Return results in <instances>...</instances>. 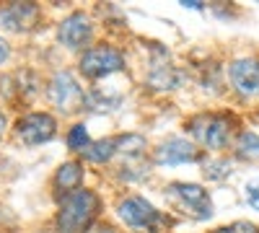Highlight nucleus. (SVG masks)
Returning <instances> with one entry per match:
<instances>
[{"label":"nucleus","instance_id":"obj_18","mask_svg":"<svg viewBox=\"0 0 259 233\" xmlns=\"http://www.w3.org/2000/svg\"><path fill=\"white\" fill-rule=\"evenodd\" d=\"M231 174V163L218 158V161H205V176L207 179H223Z\"/></svg>","mask_w":259,"mask_h":233},{"label":"nucleus","instance_id":"obj_11","mask_svg":"<svg viewBox=\"0 0 259 233\" xmlns=\"http://www.w3.org/2000/svg\"><path fill=\"white\" fill-rule=\"evenodd\" d=\"M39 6L34 3H11L6 8H0V26L8 31H31L39 24Z\"/></svg>","mask_w":259,"mask_h":233},{"label":"nucleus","instance_id":"obj_17","mask_svg":"<svg viewBox=\"0 0 259 233\" xmlns=\"http://www.w3.org/2000/svg\"><path fill=\"white\" fill-rule=\"evenodd\" d=\"M89 130H85V127L83 124H75L73 127V130L68 132V148H70V151H85V148H89Z\"/></svg>","mask_w":259,"mask_h":233},{"label":"nucleus","instance_id":"obj_13","mask_svg":"<svg viewBox=\"0 0 259 233\" xmlns=\"http://www.w3.org/2000/svg\"><path fill=\"white\" fill-rule=\"evenodd\" d=\"M83 184V166L75 163V161H68L57 168L55 174V189L62 195H70V192H78Z\"/></svg>","mask_w":259,"mask_h":233},{"label":"nucleus","instance_id":"obj_2","mask_svg":"<svg viewBox=\"0 0 259 233\" xmlns=\"http://www.w3.org/2000/svg\"><path fill=\"white\" fill-rule=\"evenodd\" d=\"M117 215L122 218V223L127 228H133L135 233H161L168 225V218L140 195L124 197L117 205Z\"/></svg>","mask_w":259,"mask_h":233},{"label":"nucleus","instance_id":"obj_23","mask_svg":"<svg viewBox=\"0 0 259 233\" xmlns=\"http://www.w3.org/2000/svg\"><path fill=\"white\" fill-rule=\"evenodd\" d=\"M182 6H184V8H194V11H200V8H202V6L197 3V0H184Z\"/></svg>","mask_w":259,"mask_h":233},{"label":"nucleus","instance_id":"obj_21","mask_svg":"<svg viewBox=\"0 0 259 233\" xmlns=\"http://www.w3.org/2000/svg\"><path fill=\"white\" fill-rule=\"evenodd\" d=\"M89 233H119V230L112 228V225H106V223H96V225L89 228Z\"/></svg>","mask_w":259,"mask_h":233},{"label":"nucleus","instance_id":"obj_6","mask_svg":"<svg viewBox=\"0 0 259 233\" xmlns=\"http://www.w3.org/2000/svg\"><path fill=\"white\" fill-rule=\"evenodd\" d=\"M124 68V57L114 50V47H94V50H85L80 57V70L85 78H109L114 73H119Z\"/></svg>","mask_w":259,"mask_h":233},{"label":"nucleus","instance_id":"obj_20","mask_svg":"<svg viewBox=\"0 0 259 233\" xmlns=\"http://www.w3.org/2000/svg\"><path fill=\"white\" fill-rule=\"evenodd\" d=\"M246 202H249V207L259 210V179L246 184Z\"/></svg>","mask_w":259,"mask_h":233},{"label":"nucleus","instance_id":"obj_9","mask_svg":"<svg viewBox=\"0 0 259 233\" xmlns=\"http://www.w3.org/2000/svg\"><path fill=\"white\" fill-rule=\"evenodd\" d=\"M150 52H153V60H150V73H148V86H153L156 91H171L179 86V70L168 62V52L158 44L150 47Z\"/></svg>","mask_w":259,"mask_h":233},{"label":"nucleus","instance_id":"obj_4","mask_svg":"<svg viewBox=\"0 0 259 233\" xmlns=\"http://www.w3.org/2000/svg\"><path fill=\"white\" fill-rule=\"evenodd\" d=\"M189 135L207 151H223L231 143V117L228 114H200L189 119Z\"/></svg>","mask_w":259,"mask_h":233},{"label":"nucleus","instance_id":"obj_10","mask_svg":"<svg viewBox=\"0 0 259 233\" xmlns=\"http://www.w3.org/2000/svg\"><path fill=\"white\" fill-rule=\"evenodd\" d=\"M153 161L158 166H182V163H197L200 161V148L184 140V137H171L156 148Z\"/></svg>","mask_w":259,"mask_h":233},{"label":"nucleus","instance_id":"obj_5","mask_svg":"<svg viewBox=\"0 0 259 233\" xmlns=\"http://www.w3.org/2000/svg\"><path fill=\"white\" fill-rule=\"evenodd\" d=\"M47 96L62 114H75V112L85 109V91L80 88V83L65 70L52 75L50 86H47Z\"/></svg>","mask_w":259,"mask_h":233},{"label":"nucleus","instance_id":"obj_14","mask_svg":"<svg viewBox=\"0 0 259 233\" xmlns=\"http://www.w3.org/2000/svg\"><path fill=\"white\" fill-rule=\"evenodd\" d=\"M145 137L143 135H135V132H127V135H119L114 137V151L127 156V158H138L145 153Z\"/></svg>","mask_w":259,"mask_h":233},{"label":"nucleus","instance_id":"obj_16","mask_svg":"<svg viewBox=\"0 0 259 233\" xmlns=\"http://www.w3.org/2000/svg\"><path fill=\"white\" fill-rule=\"evenodd\" d=\"M236 156L244 161H259V135L256 132H241L236 140Z\"/></svg>","mask_w":259,"mask_h":233},{"label":"nucleus","instance_id":"obj_7","mask_svg":"<svg viewBox=\"0 0 259 233\" xmlns=\"http://www.w3.org/2000/svg\"><path fill=\"white\" fill-rule=\"evenodd\" d=\"M57 132V122L47 112H29L16 122V135L24 145H41L50 143Z\"/></svg>","mask_w":259,"mask_h":233},{"label":"nucleus","instance_id":"obj_8","mask_svg":"<svg viewBox=\"0 0 259 233\" xmlns=\"http://www.w3.org/2000/svg\"><path fill=\"white\" fill-rule=\"evenodd\" d=\"M228 78L236 94H241L244 99L259 96V60L256 57H241L233 60L228 68Z\"/></svg>","mask_w":259,"mask_h":233},{"label":"nucleus","instance_id":"obj_19","mask_svg":"<svg viewBox=\"0 0 259 233\" xmlns=\"http://www.w3.org/2000/svg\"><path fill=\"white\" fill-rule=\"evenodd\" d=\"M212 233H259V225L249 223V220H236L231 225H221V228H215Z\"/></svg>","mask_w":259,"mask_h":233},{"label":"nucleus","instance_id":"obj_12","mask_svg":"<svg viewBox=\"0 0 259 233\" xmlns=\"http://www.w3.org/2000/svg\"><path fill=\"white\" fill-rule=\"evenodd\" d=\"M91 34H94V29H91V21L85 13H70L68 18H62L60 31H57L60 41L68 50H78L83 44H89Z\"/></svg>","mask_w":259,"mask_h":233},{"label":"nucleus","instance_id":"obj_24","mask_svg":"<svg viewBox=\"0 0 259 233\" xmlns=\"http://www.w3.org/2000/svg\"><path fill=\"white\" fill-rule=\"evenodd\" d=\"M3 132H6V117L0 114V137H3Z\"/></svg>","mask_w":259,"mask_h":233},{"label":"nucleus","instance_id":"obj_15","mask_svg":"<svg viewBox=\"0 0 259 233\" xmlns=\"http://www.w3.org/2000/svg\"><path fill=\"white\" fill-rule=\"evenodd\" d=\"M114 153H117V151H114V137H106V140L89 143V148L83 151V158L91 161V163H106Z\"/></svg>","mask_w":259,"mask_h":233},{"label":"nucleus","instance_id":"obj_3","mask_svg":"<svg viewBox=\"0 0 259 233\" xmlns=\"http://www.w3.org/2000/svg\"><path fill=\"white\" fill-rule=\"evenodd\" d=\"M166 197L171 205H177L182 213H187L194 220H207L212 215V200L207 195V189L200 184L174 181L166 187Z\"/></svg>","mask_w":259,"mask_h":233},{"label":"nucleus","instance_id":"obj_1","mask_svg":"<svg viewBox=\"0 0 259 233\" xmlns=\"http://www.w3.org/2000/svg\"><path fill=\"white\" fill-rule=\"evenodd\" d=\"M101 210V200L91 189H78V192L65 195L57 210V230L60 233H83L89 230Z\"/></svg>","mask_w":259,"mask_h":233},{"label":"nucleus","instance_id":"obj_22","mask_svg":"<svg viewBox=\"0 0 259 233\" xmlns=\"http://www.w3.org/2000/svg\"><path fill=\"white\" fill-rule=\"evenodd\" d=\"M8 55H11V47H8V41L0 36V65H3V62L8 60Z\"/></svg>","mask_w":259,"mask_h":233}]
</instances>
